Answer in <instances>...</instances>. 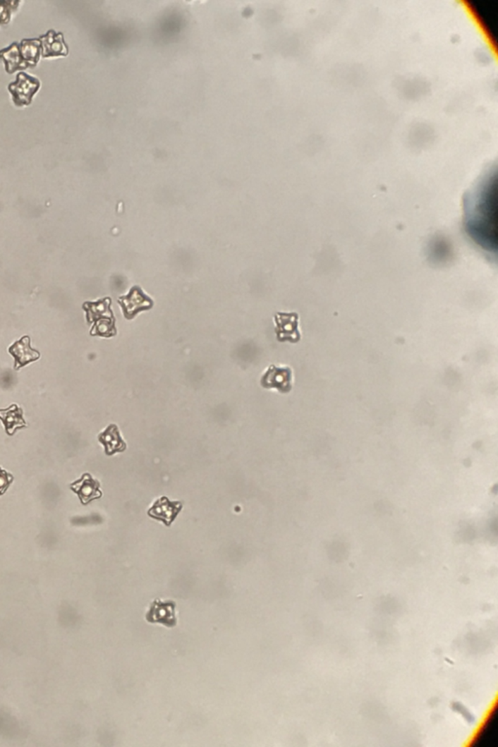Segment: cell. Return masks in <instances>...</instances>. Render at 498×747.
I'll return each instance as SVG.
<instances>
[{
  "label": "cell",
  "instance_id": "cell-12",
  "mask_svg": "<svg viewBox=\"0 0 498 747\" xmlns=\"http://www.w3.org/2000/svg\"><path fill=\"white\" fill-rule=\"evenodd\" d=\"M0 59L4 61L5 69L10 74L14 73L16 71H24L28 68L24 59L20 55V45L17 42L12 43L9 47L2 49L0 51Z\"/></svg>",
  "mask_w": 498,
  "mask_h": 747
},
{
  "label": "cell",
  "instance_id": "cell-1",
  "mask_svg": "<svg viewBox=\"0 0 498 747\" xmlns=\"http://www.w3.org/2000/svg\"><path fill=\"white\" fill-rule=\"evenodd\" d=\"M41 83L37 77L25 73L17 74L16 81L8 86L13 102L16 107H28L32 104L33 97L40 89Z\"/></svg>",
  "mask_w": 498,
  "mask_h": 747
},
{
  "label": "cell",
  "instance_id": "cell-14",
  "mask_svg": "<svg viewBox=\"0 0 498 747\" xmlns=\"http://www.w3.org/2000/svg\"><path fill=\"white\" fill-rule=\"evenodd\" d=\"M110 300L104 299L96 303H85L83 308L87 312V318L90 323L97 322L102 317L107 320H113L111 310H109Z\"/></svg>",
  "mask_w": 498,
  "mask_h": 747
},
{
  "label": "cell",
  "instance_id": "cell-5",
  "mask_svg": "<svg viewBox=\"0 0 498 747\" xmlns=\"http://www.w3.org/2000/svg\"><path fill=\"white\" fill-rule=\"evenodd\" d=\"M181 509V502H171L169 498L161 497L154 502L152 507L148 511V515L169 526Z\"/></svg>",
  "mask_w": 498,
  "mask_h": 747
},
{
  "label": "cell",
  "instance_id": "cell-7",
  "mask_svg": "<svg viewBox=\"0 0 498 747\" xmlns=\"http://www.w3.org/2000/svg\"><path fill=\"white\" fill-rule=\"evenodd\" d=\"M119 302L127 318L135 317L140 310L149 309L153 305V302L138 287H133L127 296L120 298Z\"/></svg>",
  "mask_w": 498,
  "mask_h": 747
},
{
  "label": "cell",
  "instance_id": "cell-8",
  "mask_svg": "<svg viewBox=\"0 0 498 747\" xmlns=\"http://www.w3.org/2000/svg\"><path fill=\"white\" fill-rule=\"evenodd\" d=\"M41 46H42V56L44 58H52V56H66L68 55V47L63 35L56 32L55 30H49L46 35L40 37Z\"/></svg>",
  "mask_w": 498,
  "mask_h": 747
},
{
  "label": "cell",
  "instance_id": "cell-11",
  "mask_svg": "<svg viewBox=\"0 0 498 747\" xmlns=\"http://www.w3.org/2000/svg\"><path fill=\"white\" fill-rule=\"evenodd\" d=\"M0 420L4 423L5 431L9 436L14 435L18 430L27 427L23 410L16 404L7 409L0 410Z\"/></svg>",
  "mask_w": 498,
  "mask_h": 747
},
{
  "label": "cell",
  "instance_id": "cell-15",
  "mask_svg": "<svg viewBox=\"0 0 498 747\" xmlns=\"http://www.w3.org/2000/svg\"><path fill=\"white\" fill-rule=\"evenodd\" d=\"M20 4V1L0 0V25L9 24L13 12L16 11Z\"/></svg>",
  "mask_w": 498,
  "mask_h": 747
},
{
  "label": "cell",
  "instance_id": "cell-3",
  "mask_svg": "<svg viewBox=\"0 0 498 747\" xmlns=\"http://www.w3.org/2000/svg\"><path fill=\"white\" fill-rule=\"evenodd\" d=\"M293 375L289 367L271 365L261 379L264 389H274L281 394H287L292 389Z\"/></svg>",
  "mask_w": 498,
  "mask_h": 747
},
{
  "label": "cell",
  "instance_id": "cell-9",
  "mask_svg": "<svg viewBox=\"0 0 498 747\" xmlns=\"http://www.w3.org/2000/svg\"><path fill=\"white\" fill-rule=\"evenodd\" d=\"M149 622L164 624L168 627L176 624L174 618V605L173 602H163L161 600H155L150 610L146 615Z\"/></svg>",
  "mask_w": 498,
  "mask_h": 747
},
{
  "label": "cell",
  "instance_id": "cell-4",
  "mask_svg": "<svg viewBox=\"0 0 498 747\" xmlns=\"http://www.w3.org/2000/svg\"><path fill=\"white\" fill-rule=\"evenodd\" d=\"M71 489L78 495L83 505L89 504L92 500L99 499L102 497L101 484L89 473L82 475L80 479L71 485Z\"/></svg>",
  "mask_w": 498,
  "mask_h": 747
},
{
  "label": "cell",
  "instance_id": "cell-13",
  "mask_svg": "<svg viewBox=\"0 0 498 747\" xmlns=\"http://www.w3.org/2000/svg\"><path fill=\"white\" fill-rule=\"evenodd\" d=\"M41 50H42V46H41L40 38L23 40L20 44V55L28 68H35L40 63Z\"/></svg>",
  "mask_w": 498,
  "mask_h": 747
},
{
  "label": "cell",
  "instance_id": "cell-10",
  "mask_svg": "<svg viewBox=\"0 0 498 747\" xmlns=\"http://www.w3.org/2000/svg\"><path fill=\"white\" fill-rule=\"evenodd\" d=\"M99 441L104 446L105 454L107 456L122 453L127 448L125 441L121 437L119 428L115 425L107 426V430L99 434Z\"/></svg>",
  "mask_w": 498,
  "mask_h": 747
},
{
  "label": "cell",
  "instance_id": "cell-16",
  "mask_svg": "<svg viewBox=\"0 0 498 747\" xmlns=\"http://www.w3.org/2000/svg\"><path fill=\"white\" fill-rule=\"evenodd\" d=\"M13 480L14 478H13L12 474L8 473V472L5 471L4 469L0 467V497L4 495L6 490L9 489V487L11 486Z\"/></svg>",
  "mask_w": 498,
  "mask_h": 747
},
{
  "label": "cell",
  "instance_id": "cell-2",
  "mask_svg": "<svg viewBox=\"0 0 498 747\" xmlns=\"http://www.w3.org/2000/svg\"><path fill=\"white\" fill-rule=\"evenodd\" d=\"M276 333L279 341L298 343L301 340L299 329V315L297 312H277L274 317Z\"/></svg>",
  "mask_w": 498,
  "mask_h": 747
},
{
  "label": "cell",
  "instance_id": "cell-6",
  "mask_svg": "<svg viewBox=\"0 0 498 747\" xmlns=\"http://www.w3.org/2000/svg\"><path fill=\"white\" fill-rule=\"evenodd\" d=\"M9 353L14 356V369L18 371L22 367L27 366L30 362L37 361L40 358V351L33 350L30 346V336H25L20 341L13 344L9 348Z\"/></svg>",
  "mask_w": 498,
  "mask_h": 747
}]
</instances>
